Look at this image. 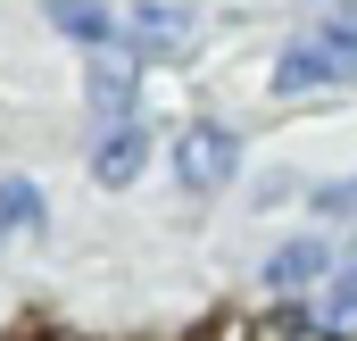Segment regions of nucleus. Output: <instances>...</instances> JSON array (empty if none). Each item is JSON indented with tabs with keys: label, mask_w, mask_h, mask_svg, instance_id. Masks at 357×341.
I'll use <instances>...</instances> for the list:
<instances>
[{
	"label": "nucleus",
	"mask_w": 357,
	"mask_h": 341,
	"mask_svg": "<svg viewBox=\"0 0 357 341\" xmlns=\"http://www.w3.org/2000/svg\"><path fill=\"white\" fill-rule=\"evenodd\" d=\"M42 225V191L25 175H0V233H33Z\"/></svg>",
	"instance_id": "nucleus-7"
},
{
	"label": "nucleus",
	"mask_w": 357,
	"mask_h": 341,
	"mask_svg": "<svg viewBox=\"0 0 357 341\" xmlns=\"http://www.w3.org/2000/svg\"><path fill=\"white\" fill-rule=\"evenodd\" d=\"M133 84H142V50L133 42H91L84 50V108H91V133H116L133 125Z\"/></svg>",
	"instance_id": "nucleus-1"
},
{
	"label": "nucleus",
	"mask_w": 357,
	"mask_h": 341,
	"mask_svg": "<svg viewBox=\"0 0 357 341\" xmlns=\"http://www.w3.org/2000/svg\"><path fill=\"white\" fill-rule=\"evenodd\" d=\"M324 266H333V242H282L266 258V291H307Z\"/></svg>",
	"instance_id": "nucleus-4"
},
{
	"label": "nucleus",
	"mask_w": 357,
	"mask_h": 341,
	"mask_svg": "<svg viewBox=\"0 0 357 341\" xmlns=\"http://www.w3.org/2000/svg\"><path fill=\"white\" fill-rule=\"evenodd\" d=\"M316 317H324L333 333H357V258L333 275V291H324V308H316Z\"/></svg>",
	"instance_id": "nucleus-8"
},
{
	"label": "nucleus",
	"mask_w": 357,
	"mask_h": 341,
	"mask_svg": "<svg viewBox=\"0 0 357 341\" xmlns=\"http://www.w3.org/2000/svg\"><path fill=\"white\" fill-rule=\"evenodd\" d=\"M349 183H357V175H349Z\"/></svg>",
	"instance_id": "nucleus-10"
},
{
	"label": "nucleus",
	"mask_w": 357,
	"mask_h": 341,
	"mask_svg": "<svg viewBox=\"0 0 357 341\" xmlns=\"http://www.w3.org/2000/svg\"><path fill=\"white\" fill-rule=\"evenodd\" d=\"M233 167H241V142H233L225 125H191V133L175 142V175L191 183V191H225Z\"/></svg>",
	"instance_id": "nucleus-2"
},
{
	"label": "nucleus",
	"mask_w": 357,
	"mask_h": 341,
	"mask_svg": "<svg viewBox=\"0 0 357 341\" xmlns=\"http://www.w3.org/2000/svg\"><path fill=\"white\" fill-rule=\"evenodd\" d=\"M91 175H100V183H133V175H142V133H133V125L100 133V150H91Z\"/></svg>",
	"instance_id": "nucleus-6"
},
{
	"label": "nucleus",
	"mask_w": 357,
	"mask_h": 341,
	"mask_svg": "<svg viewBox=\"0 0 357 341\" xmlns=\"http://www.w3.org/2000/svg\"><path fill=\"white\" fill-rule=\"evenodd\" d=\"M307 50L324 59V75H333V84H349V75H357V8H324V17H316V34H307Z\"/></svg>",
	"instance_id": "nucleus-3"
},
{
	"label": "nucleus",
	"mask_w": 357,
	"mask_h": 341,
	"mask_svg": "<svg viewBox=\"0 0 357 341\" xmlns=\"http://www.w3.org/2000/svg\"><path fill=\"white\" fill-rule=\"evenodd\" d=\"M316 208H324V217H349V208H357V183H324Z\"/></svg>",
	"instance_id": "nucleus-9"
},
{
	"label": "nucleus",
	"mask_w": 357,
	"mask_h": 341,
	"mask_svg": "<svg viewBox=\"0 0 357 341\" xmlns=\"http://www.w3.org/2000/svg\"><path fill=\"white\" fill-rule=\"evenodd\" d=\"M133 42H142V50H167V59H175L183 42H191V17H183L175 0H142V8H133Z\"/></svg>",
	"instance_id": "nucleus-5"
}]
</instances>
